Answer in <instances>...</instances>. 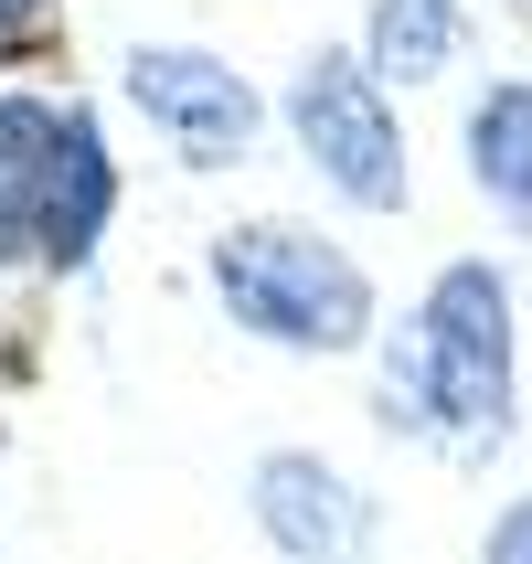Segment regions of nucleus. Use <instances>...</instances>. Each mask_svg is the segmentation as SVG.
Segmentation results:
<instances>
[{"instance_id":"obj_8","label":"nucleus","mask_w":532,"mask_h":564,"mask_svg":"<svg viewBox=\"0 0 532 564\" xmlns=\"http://www.w3.org/2000/svg\"><path fill=\"white\" fill-rule=\"evenodd\" d=\"M458 54V0H373V75L383 86H415Z\"/></svg>"},{"instance_id":"obj_7","label":"nucleus","mask_w":532,"mask_h":564,"mask_svg":"<svg viewBox=\"0 0 532 564\" xmlns=\"http://www.w3.org/2000/svg\"><path fill=\"white\" fill-rule=\"evenodd\" d=\"M469 182L532 235V86L522 75H501V86L469 107Z\"/></svg>"},{"instance_id":"obj_10","label":"nucleus","mask_w":532,"mask_h":564,"mask_svg":"<svg viewBox=\"0 0 532 564\" xmlns=\"http://www.w3.org/2000/svg\"><path fill=\"white\" fill-rule=\"evenodd\" d=\"M22 22H43V0H0V32H22Z\"/></svg>"},{"instance_id":"obj_5","label":"nucleus","mask_w":532,"mask_h":564,"mask_svg":"<svg viewBox=\"0 0 532 564\" xmlns=\"http://www.w3.org/2000/svg\"><path fill=\"white\" fill-rule=\"evenodd\" d=\"M128 96H139V118L182 160H203V171H214V160H246V139H256L246 75L214 64V54H192V43H139V54H128Z\"/></svg>"},{"instance_id":"obj_6","label":"nucleus","mask_w":532,"mask_h":564,"mask_svg":"<svg viewBox=\"0 0 532 564\" xmlns=\"http://www.w3.org/2000/svg\"><path fill=\"white\" fill-rule=\"evenodd\" d=\"M256 522H267V543L287 564H362L373 554V501L330 458H298V447L256 458Z\"/></svg>"},{"instance_id":"obj_2","label":"nucleus","mask_w":532,"mask_h":564,"mask_svg":"<svg viewBox=\"0 0 532 564\" xmlns=\"http://www.w3.org/2000/svg\"><path fill=\"white\" fill-rule=\"evenodd\" d=\"M107 214H118V160H107L86 107L0 96V267L11 256L86 267Z\"/></svg>"},{"instance_id":"obj_3","label":"nucleus","mask_w":532,"mask_h":564,"mask_svg":"<svg viewBox=\"0 0 532 564\" xmlns=\"http://www.w3.org/2000/svg\"><path fill=\"white\" fill-rule=\"evenodd\" d=\"M214 288H224V310L246 319L256 341H287V351L373 341V278H362L330 235H298V224H246V235H224L214 246Z\"/></svg>"},{"instance_id":"obj_9","label":"nucleus","mask_w":532,"mask_h":564,"mask_svg":"<svg viewBox=\"0 0 532 564\" xmlns=\"http://www.w3.org/2000/svg\"><path fill=\"white\" fill-rule=\"evenodd\" d=\"M479 564H532V501H511L501 522H490V554Z\"/></svg>"},{"instance_id":"obj_4","label":"nucleus","mask_w":532,"mask_h":564,"mask_svg":"<svg viewBox=\"0 0 532 564\" xmlns=\"http://www.w3.org/2000/svg\"><path fill=\"white\" fill-rule=\"evenodd\" d=\"M287 128H298V150L319 160V182L351 192V203H373L394 214L405 203V128L383 107V75L351 54H310L298 64V86H287Z\"/></svg>"},{"instance_id":"obj_1","label":"nucleus","mask_w":532,"mask_h":564,"mask_svg":"<svg viewBox=\"0 0 532 564\" xmlns=\"http://www.w3.org/2000/svg\"><path fill=\"white\" fill-rule=\"evenodd\" d=\"M383 415L415 437L469 447V458L511 437V278L501 267H479V256L437 267L415 341H394V362H383Z\"/></svg>"}]
</instances>
